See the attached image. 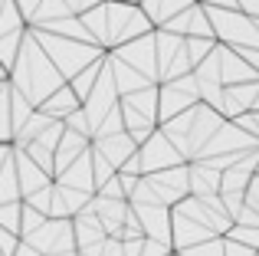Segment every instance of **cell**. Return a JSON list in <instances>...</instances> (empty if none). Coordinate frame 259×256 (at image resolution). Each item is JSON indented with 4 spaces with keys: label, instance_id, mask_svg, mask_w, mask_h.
Here are the masks:
<instances>
[{
    "label": "cell",
    "instance_id": "1",
    "mask_svg": "<svg viewBox=\"0 0 259 256\" xmlns=\"http://www.w3.org/2000/svg\"><path fill=\"white\" fill-rule=\"evenodd\" d=\"M197 102H203V99H200V86H197L194 72H184L177 79H164V89H158V122L181 115V112H187Z\"/></svg>",
    "mask_w": 259,
    "mask_h": 256
},
{
    "label": "cell",
    "instance_id": "2",
    "mask_svg": "<svg viewBox=\"0 0 259 256\" xmlns=\"http://www.w3.org/2000/svg\"><path fill=\"white\" fill-rule=\"evenodd\" d=\"M138 161H141V174H151V171H164V167L184 164L187 158L177 151V145L158 128L148 141L138 145Z\"/></svg>",
    "mask_w": 259,
    "mask_h": 256
},
{
    "label": "cell",
    "instance_id": "3",
    "mask_svg": "<svg viewBox=\"0 0 259 256\" xmlns=\"http://www.w3.org/2000/svg\"><path fill=\"white\" fill-rule=\"evenodd\" d=\"M132 207H135V214H138L141 227H145V237H154V240L171 243V227H174L171 207H164V204H132Z\"/></svg>",
    "mask_w": 259,
    "mask_h": 256
},
{
    "label": "cell",
    "instance_id": "4",
    "mask_svg": "<svg viewBox=\"0 0 259 256\" xmlns=\"http://www.w3.org/2000/svg\"><path fill=\"white\" fill-rule=\"evenodd\" d=\"M13 164H17V178H20V191H23V197H30L33 191H39V187L53 184V181H50L53 174L43 171V167H39L36 161L26 154V148L13 145Z\"/></svg>",
    "mask_w": 259,
    "mask_h": 256
},
{
    "label": "cell",
    "instance_id": "5",
    "mask_svg": "<svg viewBox=\"0 0 259 256\" xmlns=\"http://www.w3.org/2000/svg\"><path fill=\"white\" fill-rule=\"evenodd\" d=\"M92 148H95L99 154H105V158L112 161L115 167H121L135 151H138V141H135L128 132H115V135H105V138H95Z\"/></svg>",
    "mask_w": 259,
    "mask_h": 256
},
{
    "label": "cell",
    "instance_id": "6",
    "mask_svg": "<svg viewBox=\"0 0 259 256\" xmlns=\"http://www.w3.org/2000/svg\"><path fill=\"white\" fill-rule=\"evenodd\" d=\"M59 184H69V187H79V191H89L95 194V167H92V148L89 151H82L76 161H72L66 171L56 174Z\"/></svg>",
    "mask_w": 259,
    "mask_h": 256
},
{
    "label": "cell",
    "instance_id": "7",
    "mask_svg": "<svg viewBox=\"0 0 259 256\" xmlns=\"http://www.w3.org/2000/svg\"><path fill=\"white\" fill-rule=\"evenodd\" d=\"M89 148H92V138H85V135L66 128L63 138H59V145H56V171H53V178H56L59 171H66V167H69L82 151H89Z\"/></svg>",
    "mask_w": 259,
    "mask_h": 256
},
{
    "label": "cell",
    "instance_id": "8",
    "mask_svg": "<svg viewBox=\"0 0 259 256\" xmlns=\"http://www.w3.org/2000/svg\"><path fill=\"white\" fill-rule=\"evenodd\" d=\"M79 105H82V99L72 92V86H59V89L53 92L50 99H43L36 109H39V112H46L50 118H66L69 112H76Z\"/></svg>",
    "mask_w": 259,
    "mask_h": 256
},
{
    "label": "cell",
    "instance_id": "9",
    "mask_svg": "<svg viewBox=\"0 0 259 256\" xmlns=\"http://www.w3.org/2000/svg\"><path fill=\"white\" fill-rule=\"evenodd\" d=\"M10 82H0V145H13V105H10Z\"/></svg>",
    "mask_w": 259,
    "mask_h": 256
},
{
    "label": "cell",
    "instance_id": "10",
    "mask_svg": "<svg viewBox=\"0 0 259 256\" xmlns=\"http://www.w3.org/2000/svg\"><path fill=\"white\" fill-rule=\"evenodd\" d=\"M0 256H7V253H4V250H0Z\"/></svg>",
    "mask_w": 259,
    "mask_h": 256
},
{
    "label": "cell",
    "instance_id": "11",
    "mask_svg": "<svg viewBox=\"0 0 259 256\" xmlns=\"http://www.w3.org/2000/svg\"><path fill=\"white\" fill-rule=\"evenodd\" d=\"M171 256H174V253H171Z\"/></svg>",
    "mask_w": 259,
    "mask_h": 256
}]
</instances>
